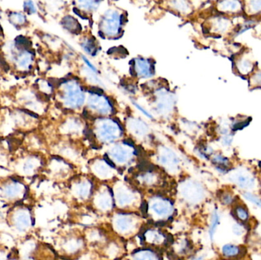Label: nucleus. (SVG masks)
<instances>
[{
  "instance_id": "1",
  "label": "nucleus",
  "mask_w": 261,
  "mask_h": 260,
  "mask_svg": "<svg viewBox=\"0 0 261 260\" xmlns=\"http://www.w3.org/2000/svg\"><path fill=\"white\" fill-rule=\"evenodd\" d=\"M228 180L242 192H254L258 187V181L256 176L248 168H236L230 171Z\"/></svg>"
},
{
  "instance_id": "2",
  "label": "nucleus",
  "mask_w": 261,
  "mask_h": 260,
  "mask_svg": "<svg viewBox=\"0 0 261 260\" xmlns=\"http://www.w3.org/2000/svg\"><path fill=\"white\" fill-rule=\"evenodd\" d=\"M173 203L167 198L153 197L149 201L148 212L155 221H163L168 220L173 216Z\"/></svg>"
},
{
  "instance_id": "3",
  "label": "nucleus",
  "mask_w": 261,
  "mask_h": 260,
  "mask_svg": "<svg viewBox=\"0 0 261 260\" xmlns=\"http://www.w3.org/2000/svg\"><path fill=\"white\" fill-rule=\"evenodd\" d=\"M181 195L187 203L196 206L205 199L207 192L205 187L199 182L188 180L181 188Z\"/></svg>"
},
{
  "instance_id": "4",
  "label": "nucleus",
  "mask_w": 261,
  "mask_h": 260,
  "mask_svg": "<svg viewBox=\"0 0 261 260\" xmlns=\"http://www.w3.org/2000/svg\"><path fill=\"white\" fill-rule=\"evenodd\" d=\"M95 130L98 139L104 143L114 141L121 135V129L119 125L112 120L97 122Z\"/></svg>"
},
{
  "instance_id": "5",
  "label": "nucleus",
  "mask_w": 261,
  "mask_h": 260,
  "mask_svg": "<svg viewBox=\"0 0 261 260\" xmlns=\"http://www.w3.org/2000/svg\"><path fill=\"white\" fill-rule=\"evenodd\" d=\"M114 198L116 205L121 208L130 207L138 201V194L126 185L119 183L114 189Z\"/></svg>"
},
{
  "instance_id": "6",
  "label": "nucleus",
  "mask_w": 261,
  "mask_h": 260,
  "mask_svg": "<svg viewBox=\"0 0 261 260\" xmlns=\"http://www.w3.org/2000/svg\"><path fill=\"white\" fill-rule=\"evenodd\" d=\"M122 16L116 11H109L102 18L101 29L108 36L118 35L122 24Z\"/></svg>"
},
{
  "instance_id": "7",
  "label": "nucleus",
  "mask_w": 261,
  "mask_h": 260,
  "mask_svg": "<svg viewBox=\"0 0 261 260\" xmlns=\"http://www.w3.org/2000/svg\"><path fill=\"white\" fill-rule=\"evenodd\" d=\"M115 230L122 235H130L138 227V220L128 214H119L113 218Z\"/></svg>"
},
{
  "instance_id": "8",
  "label": "nucleus",
  "mask_w": 261,
  "mask_h": 260,
  "mask_svg": "<svg viewBox=\"0 0 261 260\" xmlns=\"http://www.w3.org/2000/svg\"><path fill=\"white\" fill-rule=\"evenodd\" d=\"M64 99L66 105L70 108H76L83 105L85 97L81 86L75 82H71L66 85Z\"/></svg>"
},
{
  "instance_id": "9",
  "label": "nucleus",
  "mask_w": 261,
  "mask_h": 260,
  "mask_svg": "<svg viewBox=\"0 0 261 260\" xmlns=\"http://www.w3.org/2000/svg\"><path fill=\"white\" fill-rule=\"evenodd\" d=\"M87 103L91 111H95L101 115H107L112 113L113 106L111 102L107 97H104L99 94L92 95L89 98Z\"/></svg>"
},
{
  "instance_id": "10",
  "label": "nucleus",
  "mask_w": 261,
  "mask_h": 260,
  "mask_svg": "<svg viewBox=\"0 0 261 260\" xmlns=\"http://www.w3.org/2000/svg\"><path fill=\"white\" fill-rule=\"evenodd\" d=\"M110 156L114 163L119 165L127 164L132 159L133 152L128 146L116 145L110 149Z\"/></svg>"
},
{
  "instance_id": "11",
  "label": "nucleus",
  "mask_w": 261,
  "mask_h": 260,
  "mask_svg": "<svg viewBox=\"0 0 261 260\" xmlns=\"http://www.w3.org/2000/svg\"><path fill=\"white\" fill-rule=\"evenodd\" d=\"M245 253V247L234 243H227L221 247V254L226 259L240 260L244 258Z\"/></svg>"
},
{
  "instance_id": "12",
  "label": "nucleus",
  "mask_w": 261,
  "mask_h": 260,
  "mask_svg": "<svg viewBox=\"0 0 261 260\" xmlns=\"http://www.w3.org/2000/svg\"><path fill=\"white\" fill-rule=\"evenodd\" d=\"M113 193L110 191H100L95 195V206L102 212H110L113 208Z\"/></svg>"
},
{
  "instance_id": "13",
  "label": "nucleus",
  "mask_w": 261,
  "mask_h": 260,
  "mask_svg": "<svg viewBox=\"0 0 261 260\" xmlns=\"http://www.w3.org/2000/svg\"><path fill=\"white\" fill-rule=\"evenodd\" d=\"M158 160L164 167L168 169L169 172H172L173 174L176 172L179 168V159L176 157V154H173L168 149L162 151V153H160Z\"/></svg>"
},
{
  "instance_id": "14",
  "label": "nucleus",
  "mask_w": 261,
  "mask_h": 260,
  "mask_svg": "<svg viewBox=\"0 0 261 260\" xmlns=\"http://www.w3.org/2000/svg\"><path fill=\"white\" fill-rule=\"evenodd\" d=\"M231 212H232V216L238 222L247 224L251 219L249 209L247 207L246 205L240 200L231 207Z\"/></svg>"
},
{
  "instance_id": "15",
  "label": "nucleus",
  "mask_w": 261,
  "mask_h": 260,
  "mask_svg": "<svg viewBox=\"0 0 261 260\" xmlns=\"http://www.w3.org/2000/svg\"><path fill=\"white\" fill-rule=\"evenodd\" d=\"M13 224L17 230L24 232L31 225V215L29 211L20 209L13 216Z\"/></svg>"
},
{
  "instance_id": "16",
  "label": "nucleus",
  "mask_w": 261,
  "mask_h": 260,
  "mask_svg": "<svg viewBox=\"0 0 261 260\" xmlns=\"http://www.w3.org/2000/svg\"><path fill=\"white\" fill-rule=\"evenodd\" d=\"M93 170L96 177L102 180H108L113 176V168L103 160L96 162L93 164Z\"/></svg>"
},
{
  "instance_id": "17",
  "label": "nucleus",
  "mask_w": 261,
  "mask_h": 260,
  "mask_svg": "<svg viewBox=\"0 0 261 260\" xmlns=\"http://www.w3.org/2000/svg\"><path fill=\"white\" fill-rule=\"evenodd\" d=\"M221 220H222V215H221L219 209H213L211 216H210V224H208V237H210L212 242L214 241L218 228L221 224Z\"/></svg>"
},
{
  "instance_id": "18",
  "label": "nucleus",
  "mask_w": 261,
  "mask_h": 260,
  "mask_svg": "<svg viewBox=\"0 0 261 260\" xmlns=\"http://www.w3.org/2000/svg\"><path fill=\"white\" fill-rule=\"evenodd\" d=\"M219 203L225 207H232L239 201V197L236 193L229 189H224L220 191L218 195Z\"/></svg>"
},
{
  "instance_id": "19",
  "label": "nucleus",
  "mask_w": 261,
  "mask_h": 260,
  "mask_svg": "<svg viewBox=\"0 0 261 260\" xmlns=\"http://www.w3.org/2000/svg\"><path fill=\"white\" fill-rule=\"evenodd\" d=\"M135 71L141 77H150L153 75V67L148 61L141 58L135 61Z\"/></svg>"
},
{
  "instance_id": "20",
  "label": "nucleus",
  "mask_w": 261,
  "mask_h": 260,
  "mask_svg": "<svg viewBox=\"0 0 261 260\" xmlns=\"http://www.w3.org/2000/svg\"><path fill=\"white\" fill-rule=\"evenodd\" d=\"M92 186L89 181H81L76 185L73 192L78 198L86 199L91 194Z\"/></svg>"
},
{
  "instance_id": "21",
  "label": "nucleus",
  "mask_w": 261,
  "mask_h": 260,
  "mask_svg": "<svg viewBox=\"0 0 261 260\" xmlns=\"http://www.w3.org/2000/svg\"><path fill=\"white\" fill-rule=\"evenodd\" d=\"M146 241L154 246L164 244L165 241L164 235L158 230H150L145 234Z\"/></svg>"
},
{
  "instance_id": "22",
  "label": "nucleus",
  "mask_w": 261,
  "mask_h": 260,
  "mask_svg": "<svg viewBox=\"0 0 261 260\" xmlns=\"http://www.w3.org/2000/svg\"><path fill=\"white\" fill-rule=\"evenodd\" d=\"M242 197L245 201L261 211V196L254 192H242Z\"/></svg>"
},
{
  "instance_id": "23",
  "label": "nucleus",
  "mask_w": 261,
  "mask_h": 260,
  "mask_svg": "<svg viewBox=\"0 0 261 260\" xmlns=\"http://www.w3.org/2000/svg\"><path fill=\"white\" fill-rule=\"evenodd\" d=\"M130 260H160L156 253L150 250H141L134 253Z\"/></svg>"
},
{
  "instance_id": "24",
  "label": "nucleus",
  "mask_w": 261,
  "mask_h": 260,
  "mask_svg": "<svg viewBox=\"0 0 261 260\" xmlns=\"http://www.w3.org/2000/svg\"><path fill=\"white\" fill-rule=\"evenodd\" d=\"M135 123L130 124V128L132 131L134 132V135L139 137H144L147 135V127L145 124L138 121H133Z\"/></svg>"
},
{
  "instance_id": "25",
  "label": "nucleus",
  "mask_w": 261,
  "mask_h": 260,
  "mask_svg": "<svg viewBox=\"0 0 261 260\" xmlns=\"http://www.w3.org/2000/svg\"><path fill=\"white\" fill-rule=\"evenodd\" d=\"M139 181L145 186H151L158 183V176L152 172H146L140 177Z\"/></svg>"
},
{
  "instance_id": "26",
  "label": "nucleus",
  "mask_w": 261,
  "mask_h": 260,
  "mask_svg": "<svg viewBox=\"0 0 261 260\" xmlns=\"http://www.w3.org/2000/svg\"><path fill=\"white\" fill-rule=\"evenodd\" d=\"M21 188L18 184H10L5 189V194L8 198H16L21 193Z\"/></svg>"
},
{
  "instance_id": "27",
  "label": "nucleus",
  "mask_w": 261,
  "mask_h": 260,
  "mask_svg": "<svg viewBox=\"0 0 261 260\" xmlns=\"http://www.w3.org/2000/svg\"><path fill=\"white\" fill-rule=\"evenodd\" d=\"M219 4H220L221 10L223 12H225V11L234 12V11L239 10L241 8L239 3H237V2H223Z\"/></svg>"
},
{
  "instance_id": "28",
  "label": "nucleus",
  "mask_w": 261,
  "mask_h": 260,
  "mask_svg": "<svg viewBox=\"0 0 261 260\" xmlns=\"http://www.w3.org/2000/svg\"><path fill=\"white\" fill-rule=\"evenodd\" d=\"M246 226L247 224L236 221V223L233 224L232 227H231L232 233L234 234V236L239 237V238L243 237L244 235H245L247 232Z\"/></svg>"
},
{
  "instance_id": "29",
  "label": "nucleus",
  "mask_w": 261,
  "mask_h": 260,
  "mask_svg": "<svg viewBox=\"0 0 261 260\" xmlns=\"http://www.w3.org/2000/svg\"><path fill=\"white\" fill-rule=\"evenodd\" d=\"M83 47L88 53H92L96 50L94 41L93 40L89 39L83 43Z\"/></svg>"
},
{
  "instance_id": "30",
  "label": "nucleus",
  "mask_w": 261,
  "mask_h": 260,
  "mask_svg": "<svg viewBox=\"0 0 261 260\" xmlns=\"http://www.w3.org/2000/svg\"><path fill=\"white\" fill-rule=\"evenodd\" d=\"M173 5H175L174 7L177 9L179 12H184V13H187L190 11V6L188 3L186 2H173Z\"/></svg>"
},
{
  "instance_id": "31",
  "label": "nucleus",
  "mask_w": 261,
  "mask_h": 260,
  "mask_svg": "<svg viewBox=\"0 0 261 260\" xmlns=\"http://www.w3.org/2000/svg\"><path fill=\"white\" fill-rule=\"evenodd\" d=\"M251 5V10H252L253 12H259V11H261V2H252V3H250Z\"/></svg>"
},
{
  "instance_id": "32",
  "label": "nucleus",
  "mask_w": 261,
  "mask_h": 260,
  "mask_svg": "<svg viewBox=\"0 0 261 260\" xmlns=\"http://www.w3.org/2000/svg\"><path fill=\"white\" fill-rule=\"evenodd\" d=\"M134 105H135V107H136V108H138V109H139L140 111H141V112H142L143 114H144V115L147 116V117L150 118V119H153V117H152L151 114H150V113H149L148 111H147V110L145 109V108H142V107H141V105H139V104L137 103V102H134Z\"/></svg>"
},
{
  "instance_id": "33",
  "label": "nucleus",
  "mask_w": 261,
  "mask_h": 260,
  "mask_svg": "<svg viewBox=\"0 0 261 260\" xmlns=\"http://www.w3.org/2000/svg\"><path fill=\"white\" fill-rule=\"evenodd\" d=\"M6 255L4 253H0V260H6Z\"/></svg>"
}]
</instances>
